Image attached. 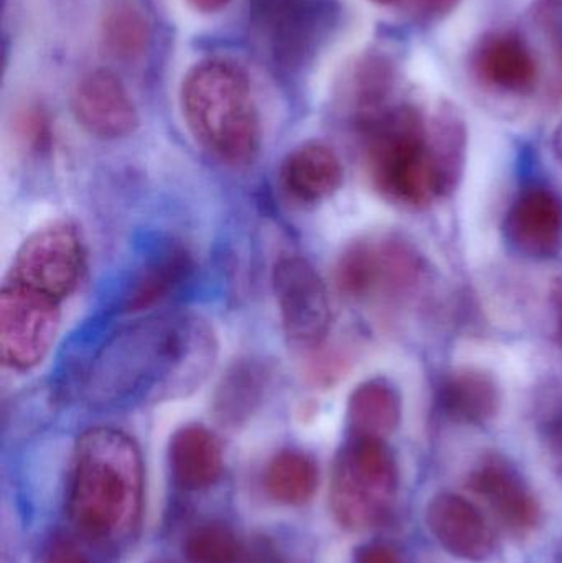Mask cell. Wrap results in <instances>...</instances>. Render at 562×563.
Segmentation results:
<instances>
[{"label":"cell","mask_w":562,"mask_h":563,"mask_svg":"<svg viewBox=\"0 0 562 563\" xmlns=\"http://www.w3.org/2000/svg\"><path fill=\"white\" fill-rule=\"evenodd\" d=\"M218 354L217 331L201 314H148L122 324L96 347L81 390L99 407L181 399L207 383Z\"/></svg>","instance_id":"cell-1"},{"label":"cell","mask_w":562,"mask_h":563,"mask_svg":"<svg viewBox=\"0 0 562 563\" xmlns=\"http://www.w3.org/2000/svg\"><path fill=\"white\" fill-rule=\"evenodd\" d=\"M85 263V244L71 221H49L22 241L0 287L3 366L26 373L45 361Z\"/></svg>","instance_id":"cell-2"},{"label":"cell","mask_w":562,"mask_h":563,"mask_svg":"<svg viewBox=\"0 0 562 563\" xmlns=\"http://www.w3.org/2000/svg\"><path fill=\"white\" fill-rule=\"evenodd\" d=\"M144 460L135 440L112 427H95L76 440L68 516L96 541L128 538L142 516Z\"/></svg>","instance_id":"cell-3"},{"label":"cell","mask_w":562,"mask_h":563,"mask_svg":"<svg viewBox=\"0 0 562 563\" xmlns=\"http://www.w3.org/2000/svg\"><path fill=\"white\" fill-rule=\"evenodd\" d=\"M181 114L195 141L221 164L243 167L261 147V119L246 73L223 58L191 66L181 82Z\"/></svg>","instance_id":"cell-4"},{"label":"cell","mask_w":562,"mask_h":563,"mask_svg":"<svg viewBox=\"0 0 562 563\" xmlns=\"http://www.w3.org/2000/svg\"><path fill=\"white\" fill-rule=\"evenodd\" d=\"M360 125L370 177L386 200L421 210L454 187L418 109H382Z\"/></svg>","instance_id":"cell-5"},{"label":"cell","mask_w":562,"mask_h":563,"mask_svg":"<svg viewBox=\"0 0 562 563\" xmlns=\"http://www.w3.org/2000/svg\"><path fill=\"white\" fill-rule=\"evenodd\" d=\"M398 488V465L385 440L352 437L333 465V518L349 531L375 528L392 512Z\"/></svg>","instance_id":"cell-6"},{"label":"cell","mask_w":562,"mask_h":563,"mask_svg":"<svg viewBox=\"0 0 562 563\" xmlns=\"http://www.w3.org/2000/svg\"><path fill=\"white\" fill-rule=\"evenodd\" d=\"M251 29L267 58L284 69L309 62L332 23L330 0H253Z\"/></svg>","instance_id":"cell-7"},{"label":"cell","mask_w":562,"mask_h":563,"mask_svg":"<svg viewBox=\"0 0 562 563\" xmlns=\"http://www.w3.org/2000/svg\"><path fill=\"white\" fill-rule=\"evenodd\" d=\"M421 273V257L405 241L366 238L343 251L335 266V284L352 300H378L406 294Z\"/></svg>","instance_id":"cell-8"},{"label":"cell","mask_w":562,"mask_h":563,"mask_svg":"<svg viewBox=\"0 0 562 563\" xmlns=\"http://www.w3.org/2000/svg\"><path fill=\"white\" fill-rule=\"evenodd\" d=\"M273 288L284 334L306 350L322 346L332 323L329 290L316 267L300 256H284L273 269Z\"/></svg>","instance_id":"cell-9"},{"label":"cell","mask_w":562,"mask_h":563,"mask_svg":"<svg viewBox=\"0 0 562 563\" xmlns=\"http://www.w3.org/2000/svg\"><path fill=\"white\" fill-rule=\"evenodd\" d=\"M71 109L78 124L102 141H119L139 128V112L131 95L108 69H95L76 82Z\"/></svg>","instance_id":"cell-10"},{"label":"cell","mask_w":562,"mask_h":563,"mask_svg":"<svg viewBox=\"0 0 562 563\" xmlns=\"http://www.w3.org/2000/svg\"><path fill=\"white\" fill-rule=\"evenodd\" d=\"M469 486L484 501L495 521L515 538H527L540 528L543 521L540 501L504 460H484L472 472Z\"/></svg>","instance_id":"cell-11"},{"label":"cell","mask_w":562,"mask_h":563,"mask_svg":"<svg viewBox=\"0 0 562 563\" xmlns=\"http://www.w3.org/2000/svg\"><path fill=\"white\" fill-rule=\"evenodd\" d=\"M426 525L442 549L467 562H485L497 551L491 519L464 496L442 493L426 509Z\"/></svg>","instance_id":"cell-12"},{"label":"cell","mask_w":562,"mask_h":563,"mask_svg":"<svg viewBox=\"0 0 562 563\" xmlns=\"http://www.w3.org/2000/svg\"><path fill=\"white\" fill-rule=\"evenodd\" d=\"M505 238L530 260H551L562 250V200L544 185H530L515 198L505 218Z\"/></svg>","instance_id":"cell-13"},{"label":"cell","mask_w":562,"mask_h":563,"mask_svg":"<svg viewBox=\"0 0 562 563\" xmlns=\"http://www.w3.org/2000/svg\"><path fill=\"white\" fill-rule=\"evenodd\" d=\"M472 66L485 85L500 91L525 95L537 86V59L517 33L485 35L475 46Z\"/></svg>","instance_id":"cell-14"},{"label":"cell","mask_w":562,"mask_h":563,"mask_svg":"<svg viewBox=\"0 0 562 563\" xmlns=\"http://www.w3.org/2000/svg\"><path fill=\"white\" fill-rule=\"evenodd\" d=\"M343 167L339 155L322 142H306L289 152L280 167V184L293 200L316 205L342 187Z\"/></svg>","instance_id":"cell-15"},{"label":"cell","mask_w":562,"mask_h":563,"mask_svg":"<svg viewBox=\"0 0 562 563\" xmlns=\"http://www.w3.org/2000/svg\"><path fill=\"white\" fill-rule=\"evenodd\" d=\"M168 466L174 482L185 492H203L223 473V449L207 427L188 423L172 435Z\"/></svg>","instance_id":"cell-16"},{"label":"cell","mask_w":562,"mask_h":563,"mask_svg":"<svg viewBox=\"0 0 562 563\" xmlns=\"http://www.w3.org/2000/svg\"><path fill=\"white\" fill-rule=\"evenodd\" d=\"M439 402L442 410L458 422L484 426L500 409V387L487 371L459 367L442 380Z\"/></svg>","instance_id":"cell-17"},{"label":"cell","mask_w":562,"mask_h":563,"mask_svg":"<svg viewBox=\"0 0 562 563\" xmlns=\"http://www.w3.org/2000/svg\"><path fill=\"white\" fill-rule=\"evenodd\" d=\"M273 369L260 357L236 361L214 390L213 410L228 426L246 422L269 393Z\"/></svg>","instance_id":"cell-18"},{"label":"cell","mask_w":562,"mask_h":563,"mask_svg":"<svg viewBox=\"0 0 562 563\" xmlns=\"http://www.w3.org/2000/svg\"><path fill=\"white\" fill-rule=\"evenodd\" d=\"M194 273L191 254L180 244H167L144 264L125 291L124 311L141 313L170 297Z\"/></svg>","instance_id":"cell-19"},{"label":"cell","mask_w":562,"mask_h":563,"mask_svg":"<svg viewBox=\"0 0 562 563\" xmlns=\"http://www.w3.org/2000/svg\"><path fill=\"white\" fill-rule=\"evenodd\" d=\"M403 400L389 380L375 377L359 384L346 404L350 433L359 439L386 440L399 427Z\"/></svg>","instance_id":"cell-20"},{"label":"cell","mask_w":562,"mask_h":563,"mask_svg":"<svg viewBox=\"0 0 562 563\" xmlns=\"http://www.w3.org/2000/svg\"><path fill=\"white\" fill-rule=\"evenodd\" d=\"M151 23L144 10L131 0H111L102 13L101 46L111 58L134 62L151 43Z\"/></svg>","instance_id":"cell-21"},{"label":"cell","mask_w":562,"mask_h":563,"mask_svg":"<svg viewBox=\"0 0 562 563\" xmlns=\"http://www.w3.org/2000/svg\"><path fill=\"white\" fill-rule=\"evenodd\" d=\"M264 488L280 505H307L319 488V468L307 453L283 450L267 463Z\"/></svg>","instance_id":"cell-22"},{"label":"cell","mask_w":562,"mask_h":563,"mask_svg":"<svg viewBox=\"0 0 562 563\" xmlns=\"http://www.w3.org/2000/svg\"><path fill=\"white\" fill-rule=\"evenodd\" d=\"M395 81V68L386 56H360L343 79V96L350 102L360 121L382 111L386 96Z\"/></svg>","instance_id":"cell-23"},{"label":"cell","mask_w":562,"mask_h":563,"mask_svg":"<svg viewBox=\"0 0 562 563\" xmlns=\"http://www.w3.org/2000/svg\"><path fill=\"white\" fill-rule=\"evenodd\" d=\"M184 555L188 563H238L241 544L228 526L208 522L187 536Z\"/></svg>","instance_id":"cell-24"},{"label":"cell","mask_w":562,"mask_h":563,"mask_svg":"<svg viewBox=\"0 0 562 563\" xmlns=\"http://www.w3.org/2000/svg\"><path fill=\"white\" fill-rule=\"evenodd\" d=\"M16 135L22 144L32 152H40L48 147L52 139L48 115L42 108L29 106L19 112L15 119Z\"/></svg>","instance_id":"cell-25"},{"label":"cell","mask_w":562,"mask_h":563,"mask_svg":"<svg viewBox=\"0 0 562 563\" xmlns=\"http://www.w3.org/2000/svg\"><path fill=\"white\" fill-rule=\"evenodd\" d=\"M537 20L562 63V0H541Z\"/></svg>","instance_id":"cell-26"},{"label":"cell","mask_w":562,"mask_h":563,"mask_svg":"<svg viewBox=\"0 0 562 563\" xmlns=\"http://www.w3.org/2000/svg\"><path fill=\"white\" fill-rule=\"evenodd\" d=\"M42 563H89V561L73 542L56 539L46 551Z\"/></svg>","instance_id":"cell-27"},{"label":"cell","mask_w":562,"mask_h":563,"mask_svg":"<svg viewBox=\"0 0 562 563\" xmlns=\"http://www.w3.org/2000/svg\"><path fill=\"white\" fill-rule=\"evenodd\" d=\"M355 563H403V561L389 545L366 544L356 551Z\"/></svg>","instance_id":"cell-28"},{"label":"cell","mask_w":562,"mask_h":563,"mask_svg":"<svg viewBox=\"0 0 562 563\" xmlns=\"http://www.w3.org/2000/svg\"><path fill=\"white\" fill-rule=\"evenodd\" d=\"M458 2L459 0H416V7L429 19H439L451 12Z\"/></svg>","instance_id":"cell-29"},{"label":"cell","mask_w":562,"mask_h":563,"mask_svg":"<svg viewBox=\"0 0 562 563\" xmlns=\"http://www.w3.org/2000/svg\"><path fill=\"white\" fill-rule=\"evenodd\" d=\"M191 9L201 13H214L224 9L231 0H187Z\"/></svg>","instance_id":"cell-30"},{"label":"cell","mask_w":562,"mask_h":563,"mask_svg":"<svg viewBox=\"0 0 562 563\" xmlns=\"http://www.w3.org/2000/svg\"><path fill=\"white\" fill-rule=\"evenodd\" d=\"M554 311H557V338L562 347V284L554 290Z\"/></svg>","instance_id":"cell-31"},{"label":"cell","mask_w":562,"mask_h":563,"mask_svg":"<svg viewBox=\"0 0 562 563\" xmlns=\"http://www.w3.org/2000/svg\"><path fill=\"white\" fill-rule=\"evenodd\" d=\"M372 2L379 3V5H388V3L396 2V0H372Z\"/></svg>","instance_id":"cell-32"},{"label":"cell","mask_w":562,"mask_h":563,"mask_svg":"<svg viewBox=\"0 0 562 563\" xmlns=\"http://www.w3.org/2000/svg\"><path fill=\"white\" fill-rule=\"evenodd\" d=\"M152 563H168V562L158 561V562H152Z\"/></svg>","instance_id":"cell-33"}]
</instances>
